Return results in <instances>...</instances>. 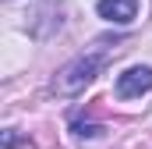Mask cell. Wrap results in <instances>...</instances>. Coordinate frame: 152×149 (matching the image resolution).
<instances>
[{"mask_svg": "<svg viewBox=\"0 0 152 149\" xmlns=\"http://www.w3.org/2000/svg\"><path fill=\"white\" fill-rule=\"evenodd\" d=\"M106 50H88V53H81V57H75L71 64H64L60 71L53 74V92L57 96H78V92H85L99 74H103V68H106Z\"/></svg>", "mask_w": 152, "mask_h": 149, "instance_id": "obj_1", "label": "cell"}, {"mask_svg": "<svg viewBox=\"0 0 152 149\" xmlns=\"http://www.w3.org/2000/svg\"><path fill=\"white\" fill-rule=\"evenodd\" d=\"M149 89H152V68L149 64H134V68L117 74V96L120 100H138Z\"/></svg>", "mask_w": 152, "mask_h": 149, "instance_id": "obj_2", "label": "cell"}, {"mask_svg": "<svg viewBox=\"0 0 152 149\" xmlns=\"http://www.w3.org/2000/svg\"><path fill=\"white\" fill-rule=\"evenodd\" d=\"M96 11H99V18H106L113 25H131L138 18V0H99Z\"/></svg>", "mask_w": 152, "mask_h": 149, "instance_id": "obj_3", "label": "cell"}]
</instances>
